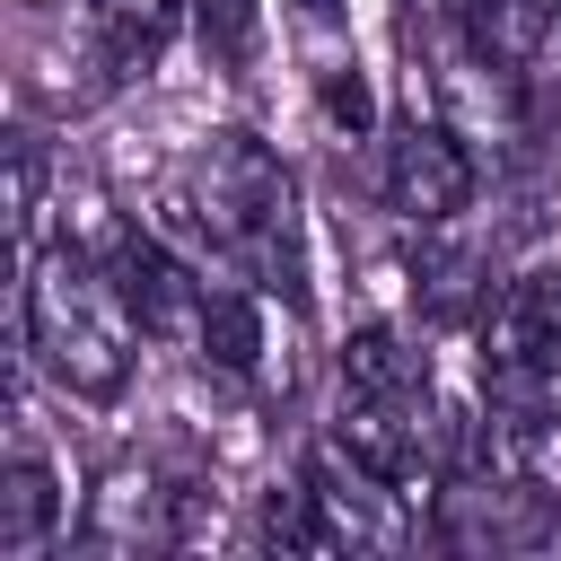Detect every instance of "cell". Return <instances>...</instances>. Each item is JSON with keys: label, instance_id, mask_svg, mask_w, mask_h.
Masks as SVG:
<instances>
[{"label": "cell", "instance_id": "cell-1", "mask_svg": "<svg viewBox=\"0 0 561 561\" xmlns=\"http://www.w3.org/2000/svg\"><path fill=\"white\" fill-rule=\"evenodd\" d=\"M158 210H167V237H184L202 263L298 307V184L254 131H210L167 175Z\"/></svg>", "mask_w": 561, "mask_h": 561}, {"label": "cell", "instance_id": "cell-2", "mask_svg": "<svg viewBox=\"0 0 561 561\" xmlns=\"http://www.w3.org/2000/svg\"><path fill=\"white\" fill-rule=\"evenodd\" d=\"M333 447L386 491L438 482L447 421H438L430 351H412L394 324H359L342 342V359H333Z\"/></svg>", "mask_w": 561, "mask_h": 561}, {"label": "cell", "instance_id": "cell-3", "mask_svg": "<svg viewBox=\"0 0 561 561\" xmlns=\"http://www.w3.org/2000/svg\"><path fill=\"white\" fill-rule=\"evenodd\" d=\"M131 333L140 324H131V307H123L105 263H88L79 245L26 254V351L61 394L114 403L131 386Z\"/></svg>", "mask_w": 561, "mask_h": 561}, {"label": "cell", "instance_id": "cell-4", "mask_svg": "<svg viewBox=\"0 0 561 561\" xmlns=\"http://www.w3.org/2000/svg\"><path fill=\"white\" fill-rule=\"evenodd\" d=\"M482 403L508 430L561 421V263H526L482 298Z\"/></svg>", "mask_w": 561, "mask_h": 561}, {"label": "cell", "instance_id": "cell-5", "mask_svg": "<svg viewBox=\"0 0 561 561\" xmlns=\"http://www.w3.org/2000/svg\"><path fill=\"white\" fill-rule=\"evenodd\" d=\"M430 535L447 552H543L561 543V508L508 473V465H482L473 447H456L438 465V500H430Z\"/></svg>", "mask_w": 561, "mask_h": 561}, {"label": "cell", "instance_id": "cell-6", "mask_svg": "<svg viewBox=\"0 0 561 561\" xmlns=\"http://www.w3.org/2000/svg\"><path fill=\"white\" fill-rule=\"evenodd\" d=\"M386 210L412 219V228H447V219L473 210V158H465V140L447 123H421V114L394 123V140H386Z\"/></svg>", "mask_w": 561, "mask_h": 561}, {"label": "cell", "instance_id": "cell-7", "mask_svg": "<svg viewBox=\"0 0 561 561\" xmlns=\"http://www.w3.org/2000/svg\"><path fill=\"white\" fill-rule=\"evenodd\" d=\"M53 526H61V482H53V465H44L35 447H18V456H9V482H0V552L18 561V552H35Z\"/></svg>", "mask_w": 561, "mask_h": 561}, {"label": "cell", "instance_id": "cell-8", "mask_svg": "<svg viewBox=\"0 0 561 561\" xmlns=\"http://www.w3.org/2000/svg\"><path fill=\"white\" fill-rule=\"evenodd\" d=\"M175 491H158V473H114L96 500V543H175L184 526L167 517Z\"/></svg>", "mask_w": 561, "mask_h": 561}, {"label": "cell", "instance_id": "cell-9", "mask_svg": "<svg viewBox=\"0 0 561 561\" xmlns=\"http://www.w3.org/2000/svg\"><path fill=\"white\" fill-rule=\"evenodd\" d=\"M193 9V35H202V53H210V70H245V53H254V0H184Z\"/></svg>", "mask_w": 561, "mask_h": 561}, {"label": "cell", "instance_id": "cell-10", "mask_svg": "<svg viewBox=\"0 0 561 561\" xmlns=\"http://www.w3.org/2000/svg\"><path fill=\"white\" fill-rule=\"evenodd\" d=\"M35 210H44V158L35 131H18V237H35Z\"/></svg>", "mask_w": 561, "mask_h": 561}, {"label": "cell", "instance_id": "cell-11", "mask_svg": "<svg viewBox=\"0 0 561 561\" xmlns=\"http://www.w3.org/2000/svg\"><path fill=\"white\" fill-rule=\"evenodd\" d=\"M298 9H307V18H333V0H298Z\"/></svg>", "mask_w": 561, "mask_h": 561}, {"label": "cell", "instance_id": "cell-12", "mask_svg": "<svg viewBox=\"0 0 561 561\" xmlns=\"http://www.w3.org/2000/svg\"><path fill=\"white\" fill-rule=\"evenodd\" d=\"M552 35H561V9H552Z\"/></svg>", "mask_w": 561, "mask_h": 561}]
</instances>
